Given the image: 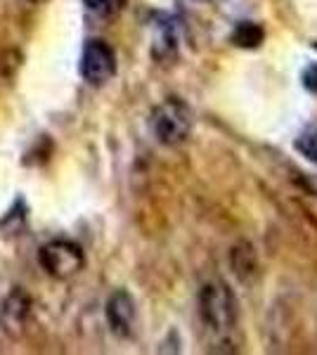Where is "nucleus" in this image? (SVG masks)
I'll list each match as a JSON object with an SVG mask.
<instances>
[{"mask_svg":"<svg viewBox=\"0 0 317 355\" xmlns=\"http://www.w3.org/2000/svg\"><path fill=\"white\" fill-rule=\"evenodd\" d=\"M175 31H173L171 21H159L157 24V36H154V45H152V53L157 60H164L175 53Z\"/></svg>","mask_w":317,"mask_h":355,"instance_id":"7","label":"nucleus"},{"mask_svg":"<svg viewBox=\"0 0 317 355\" xmlns=\"http://www.w3.org/2000/svg\"><path fill=\"white\" fill-rule=\"evenodd\" d=\"M303 85L310 90V93H317V64H313L310 69H305V73H303Z\"/></svg>","mask_w":317,"mask_h":355,"instance_id":"11","label":"nucleus"},{"mask_svg":"<svg viewBox=\"0 0 317 355\" xmlns=\"http://www.w3.org/2000/svg\"><path fill=\"white\" fill-rule=\"evenodd\" d=\"M117 73V55L105 41L93 38L85 43L80 55V76L90 85H105Z\"/></svg>","mask_w":317,"mask_h":355,"instance_id":"4","label":"nucleus"},{"mask_svg":"<svg viewBox=\"0 0 317 355\" xmlns=\"http://www.w3.org/2000/svg\"><path fill=\"white\" fill-rule=\"evenodd\" d=\"M83 3L97 17H114L123 10L126 0H83Z\"/></svg>","mask_w":317,"mask_h":355,"instance_id":"9","label":"nucleus"},{"mask_svg":"<svg viewBox=\"0 0 317 355\" xmlns=\"http://www.w3.org/2000/svg\"><path fill=\"white\" fill-rule=\"evenodd\" d=\"M107 322L112 327L114 334L119 336H130L132 324H135V301L128 291H117V294L109 296L107 301Z\"/></svg>","mask_w":317,"mask_h":355,"instance_id":"5","label":"nucleus"},{"mask_svg":"<svg viewBox=\"0 0 317 355\" xmlns=\"http://www.w3.org/2000/svg\"><path fill=\"white\" fill-rule=\"evenodd\" d=\"M152 133L166 147H175L187 140L192 130V114H189L185 102L178 97L164 100L157 110L152 112Z\"/></svg>","mask_w":317,"mask_h":355,"instance_id":"2","label":"nucleus"},{"mask_svg":"<svg viewBox=\"0 0 317 355\" xmlns=\"http://www.w3.org/2000/svg\"><path fill=\"white\" fill-rule=\"evenodd\" d=\"M28 311H31V301L22 289H15L12 294L5 299L3 311H0V322H3V329L8 331L12 339L24 331L26 327V318Z\"/></svg>","mask_w":317,"mask_h":355,"instance_id":"6","label":"nucleus"},{"mask_svg":"<svg viewBox=\"0 0 317 355\" xmlns=\"http://www.w3.org/2000/svg\"><path fill=\"white\" fill-rule=\"evenodd\" d=\"M38 261L43 270L55 279H69L78 275L85 266L83 249L69 239H53L38 251Z\"/></svg>","mask_w":317,"mask_h":355,"instance_id":"3","label":"nucleus"},{"mask_svg":"<svg viewBox=\"0 0 317 355\" xmlns=\"http://www.w3.org/2000/svg\"><path fill=\"white\" fill-rule=\"evenodd\" d=\"M296 150L303 154L308 162L317 164V130H308L296 140Z\"/></svg>","mask_w":317,"mask_h":355,"instance_id":"10","label":"nucleus"},{"mask_svg":"<svg viewBox=\"0 0 317 355\" xmlns=\"http://www.w3.org/2000/svg\"><path fill=\"white\" fill-rule=\"evenodd\" d=\"M232 41L241 45V48H256V45L263 41V31H261V26L251 24V21H244V24H239L237 31L232 33Z\"/></svg>","mask_w":317,"mask_h":355,"instance_id":"8","label":"nucleus"},{"mask_svg":"<svg viewBox=\"0 0 317 355\" xmlns=\"http://www.w3.org/2000/svg\"><path fill=\"white\" fill-rule=\"evenodd\" d=\"M199 318L213 351H234L239 329V311L232 289L225 282H209L199 291Z\"/></svg>","mask_w":317,"mask_h":355,"instance_id":"1","label":"nucleus"}]
</instances>
